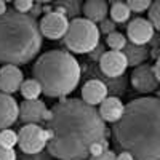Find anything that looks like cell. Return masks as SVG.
<instances>
[{"label":"cell","instance_id":"obj_1","mask_svg":"<svg viewBox=\"0 0 160 160\" xmlns=\"http://www.w3.org/2000/svg\"><path fill=\"white\" fill-rule=\"evenodd\" d=\"M47 149L58 160H85L93 142L106 139V123L82 99H64L50 111Z\"/></svg>","mask_w":160,"mask_h":160},{"label":"cell","instance_id":"obj_2","mask_svg":"<svg viewBox=\"0 0 160 160\" xmlns=\"http://www.w3.org/2000/svg\"><path fill=\"white\" fill-rule=\"evenodd\" d=\"M118 146L135 160H160V101L154 96L133 99L114 127Z\"/></svg>","mask_w":160,"mask_h":160},{"label":"cell","instance_id":"obj_3","mask_svg":"<svg viewBox=\"0 0 160 160\" xmlns=\"http://www.w3.org/2000/svg\"><path fill=\"white\" fill-rule=\"evenodd\" d=\"M42 48V34L37 21L26 13L7 10L0 16V62L26 64Z\"/></svg>","mask_w":160,"mask_h":160},{"label":"cell","instance_id":"obj_4","mask_svg":"<svg viewBox=\"0 0 160 160\" xmlns=\"http://www.w3.org/2000/svg\"><path fill=\"white\" fill-rule=\"evenodd\" d=\"M34 78L48 98H62L80 82V64L69 51L50 50L34 64Z\"/></svg>","mask_w":160,"mask_h":160},{"label":"cell","instance_id":"obj_5","mask_svg":"<svg viewBox=\"0 0 160 160\" xmlns=\"http://www.w3.org/2000/svg\"><path fill=\"white\" fill-rule=\"evenodd\" d=\"M99 28L85 18H75L69 22L68 32L62 37L64 43L74 53H90L99 43Z\"/></svg>","mask_w":160,"mask_h":160},{"label":"cell","instance_id":"obj_6","mask_svg":"<svg viewBox=\"0 0 160 160\" xmlns=\"http://www.w3.org/2000/svg\"><path fill=\"white\" fill-rule=\"evenodd\" d=\"M48 142V131L40 125L28 123L18 133V144L24 154H38L47 148Z\"/></svg>","mask_w":160,"mask_h":160},{"label":"cell","instance_id":"obj_7","mask_svg":"<svg viewBox=\"0 0 160 160\" xmlns=\"http://www.w3.org/2000/svg\"><path fill=\"white\" fill-rule=\"evenodd\" d=\"M68 28H69V19L62 8H58L56 11H48L38 22L40 34L50 40L62 38L68 32Z\"/></svg>","mask_w":160,"mask_h":160},{"label":"cell","instance_id":"obj_8","mask_svg":"<svg viewBox=\"0 0 160 160\" xmlns=\"http://www.w3.org/2000/svg\"><path fill=\"white\" fill-rule=\"evenodd\" d=\"M131 85L135 87L136 91L139 93H152L158 87V78L155 77L152 66L149 64H139L131 72Z\"/></svg>","mask_w":160,"mask_h":160},{"label":"cell","instance_id":"obj_9","mask_svg":"<svg viewBox=\"0 0 160 160\" xmlns=\"http://www.w3.org/2000/svg\"><path fill=\"white\" fill-rule=\"evenodd\" d=\"M154 34H155V29L144 18H135L133 21H130L127 28V37L135 47H142L146 43H149L154 38Z\"/></svg>","mask_w":160,"mask_h":160},{"label":"cell","instance_id":"obj_10","mask_svg":"<svg viewBox=\"0 0 160 160\" xmlns=\"http://www.w3.org/2000/svg\"><path fill=\"white\" fill-rule=\"evenodd\" d=\"M19 118L28 125V123H34L38 125V122L42 120H50V111L47 108V104L40 99H34V101H22L19 106Z\"/></svg>","mask_w":160,"mask_h":160},{"label":"cell","instance_id":"obj_11","mask_svg":"<svg viewBox=\"0 0 160 160\" xmlns=\"http://www.w3.org/2000/svg\"><path fill=\"white\" fill-rule=\"evenodd\" d=\"M99 68L108 77H120L128 68V61L123 51H106L99 59Z\"/></svg>","mask_w":160,"mask_h":160},{"label":"cell","instance_id":"obj_12","mask_svg":"<svg viewBox=\"0 0 160 160\" xmlns=\"http://www.w3.org/2000/svg\"><path fill=\"white\" fill-rule=\"evenodd\" d=\"M24 80V74L18 66L5 64L0 68V93L11 95V93L19 91V87Z\"/></svg>","mask_w":160,"mask_h":160},{"label":"cell","instance_id":"obj_13","mask_svg":"<svg viewBox=\"0 0 160 160\" xmlns=\"http://www.w3.org/2000/svg\"><path fill=\"white\" fill-rule=\"evenodd\" d=\"M19 117V106L11 95L0 93V131L10 128Z\"/></svg>","mask_w":160,"mask_h":160},{"label":"cell","instance_id":"obj_14","mask_svg":"<svg viewBox=\"0 0 160 160\" xmlns=\"http://www.w3.org/2000/svg\"><path fill=\"white\" fill-rule=\"evenodd\" d=\"M108 98V85L101 80H88L82 88V101L91 108L101 104Z\"/></svg>","mask_w":160,"mask_h":160},{"label":"cell","instance_id":"obj_15","mask_svg":"<svg viewBox=\"0 0 160 160\" xmlns=\"http://www.w3.org/2000/svg\"><path fill=\"white\" fill-rule=\"evenodd\" d=\"M125 106L122 104L117 96H108L101 104H99V117L102 118V122H109V123H117L120 117L123 115Z\"/></svg>","mask_w":160,"mask_h":160},{"label":"cell","instance_id":"obj_16","mask_svg":"<svg viewBox=\"0 0 160 160\" xmlns=\"http://www.w3.org/2000/svg\"><path fill=\"white\" fill-rule=\"evenodd\" d=\"M109 13V7L104 0H88L83 5V15L85 19L91 21V22H101L106 19Z\"/></svg>","mask_w":160,"mask_h":160},{"label":"cell","instance_id":"obj_17","mask_svg":"<svg viewBox=\"0 0 160 160\" xmlns=\"http://www.w3.org/2000/svg\"><path fill=\"white\" fill-rule=\"evenodd\" d=\"M19 91L24 101H34V99H38V96L42 95V87H40V83L35 78H28V80H22Z\"/></svg>","mask_w":160,"mask_h":160},{"label":"cell","instance_id":"obj_18","mask_svg":"<svg viewBox=\"0 0 160 160\" xmlns=\"http://www.w3.org/2000/svg\"><path fill=\"white\" fill-rule=\"evenodd\" d=\"M130 15H131V11L128 10V7H127V3H123V2H115V3H112V7H111V21H114V22H125L128 18H130Z\"/></svg>","mask_w":160,"mask_h":160},{"label":"cell","instance_id":"obj_19","mask_svg":"<svg viewBox=\"0 0 160 160\" xmlns=\"http://www.w3.org/2000/svg\"><path fill=\"white\" fill-rule=\"evenodd\" d=\"M106 43L112 51H122L127 47V37L122 32H111L106 37Z\"/></svg>","mask_w":160,"mask_h":160},{"label":"cell","instance_id":"obj_20","mask_svg":"<svg viewBox=\"0 0 160 160\" xmlns=\"http://www.w3.org/2000/svg\"><path fill=\"white\" fill-rule=\"evenodd\" d=\"M0 144H2L3 148L13 149L18 144V133H15L10 128L2 130V131H0Z\"/></svg>","mask_w":160,"mask_h":160},{"label":"cell","instance_id":"obj_21","mask_svg":"<svg viewBox=\"0 0 160 160\" xmlns=\"http://www.w3.org/2000/svg\"><path fill=\"white\" fill-rule=\"evenodd\" d=\"M146 55H148V53H146V50L144 48H141V47H130L128 48V55H125L127 56V61H128V66L130 64H138L139 66V62L146 58Z\"/></svg>","mask_w":160,"mask_h":160},{"label":"cell","instance_id":"obj_22","mask_svg":"<svg viewBox=\"0 0 160 160\" xmlns=\"http://www.w3.org/2000/svg\"><path fill=\"white\" fill-rule=\"evenodd\" d=\"M152 28L157 31L160 29V2H152L149 7V19H148Z\"/></svg>","mask_w":160,"mask_h":160},{"label":"cell","instance_id":"obj_23","mask_svg":"<svg viewBox=\"0 0 160 160\" xmlns=\"http://www.w3.org/2000/svg\"><path fill=\"white\" fill-rule=\"evenodd\" d=\"M151 3H152L151 0H130V2L127 3V7H128V10H130V11L141 13V11L149 10Z\"/></svg>","mask_w":160,"mask_h":160},{"label":"cell","instance_id":"obj_24","mask_svg":"<svg viewBox=\"0 0 160 160\" xmlns=\"http://www.w3.org/2000/svg\"><path fill=\"white\" fill-rule=\"evenodd\" d=\"M106 151H109V149H108V141L102 139V141H98V142H93V144L90 146L88 155H91V157H98V155H101V154L106 152Z\"/></svg>","mask_w":160,"mask_h":160},{"label":"cell","instance_id":"obj_25","mask_svg":"<svg viewBox=\"0 0 160 160\" xmlns=\"http://www.w3.org/2000/svg\"><path fill=\"white\" fill-rule=\"evenodd\" d=\"M34 8V3L31 0H16L15 2V11L18 13H26L28 15V11H31Z\"/></svg>","mask_w":160,"mask_h":160},{"label":"cell","instance_id":"obj_26","mask_svg":"<svg viewBox=\"0 0 160 160\" xmlns=\"http://www.w3.org/2000/svg\"><path fill=\"white\" fill-rule=\"evenodd\" d=\"M0 160H16V152H15V149L3 148V146L0 144Z\"/></svg>","mask_w":160,"mask_h":160},{"label":"cell","instance_id":"obj_27","mask_svg":"<svg viewBox=\"0 0 160 160\" xmlns=\"http://www.w3.org/2000/svg\"><path fill=\"white\" fill-rule=\"evenodd\" d=\"M115 22L114 21H111V19H104V21H101V29H99V32H104L106 35L108 34H111V32H115Z\"/></svg>","mask_w":160,"mask_h":160},{"label":"cell","instance_id":"obj_28","mask_svg":"<svg viewBox=\"0 0 160 160\" xmlns=\"http://www.w3.org/2000/svg\"><path fill=\"white\" fill-rule=\"evenodd\" d=\"M115 152H112V151H106V152H102L101 155H98V157H91L90 160H115Z\"/></svg>","mask_w":160,"mask_h":160},{"label":"cell","instance_id":"obj_29","mask_svg":"<svg viewBox=\"0 0 160 160\" xmlns=\"http://www.w3.org/2000/svg\"><path fill=\"white\" fill-rule=\"evenodd\" d=\"M115 160H135V158H133V155L128 154V152H122L115 157Z\"/></svg>","mask_w":160,"mask_h":160},{"label":"cell","instance_id":"obj_30","mask_svg":"<svg viewBox=\"0 0 160 160\" xmlns=\"http://www.w3.org/2000/svg\"><path fill=\"white\" fill-rule=\"evenodd\" d=\"M7 10H8L7 3L3 2V0H0V16H2V15H5V13H7Z\"/></svg>","mask_w":160,"mask_h":160}]
</instances>
